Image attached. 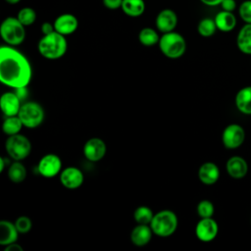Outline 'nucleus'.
<instances>
[{"mask_svg":"<svg viewBox=\"0 0 251 251\" xmlns=\"http://www.w3.org/2000/svg\"><path fill=\"white\" fill-rule=\"evenodd\" d=\"M32 77L28 59L13 46L0 47V80L13 89L27 86Z\"/></svg>","mask_w":251,"mask_h":251,"instance_id":"1","label":"nucleus"},{"mask_svg":"<svg viewBox=\"0 0 251 251\" xmlns=\"http://www.w3.org/2000/svg\"><path fill=\"white\" fill-rule=\"evenodd\" d=\"M39 54L47 60H58L62 58L68 50V41L66 36L56 30L42 35L37 43Z\"/></svg>","mask_w":251,"mask_h":251,"instance_id":"2","label":"nucleus"},{"mask_svg":"<svg viewBox=\"0 0 251 251\" xmlns=\"http://www.w3.org/2000/svg\"><path fill=\"white\" fill-rule=\"evenodd\" d=\"M149 226L155 235L159 237H170L177 228L178 219L174 211L165 209L154 214Z\"/></svg>","mask_w":251,"mask_h":251,"instance_id":"3","label":"nucleus"},{"mask_svg":"<svg viewBox=\"0 0 251 251\" xmlns=\"http://www.w3.org/2000/svg\"><path fill=\"white\" fill-rule=\"evenodd\" d=\"M25 26L18 20L17 17H7L0 25V36L9 46H19L25 39Z\"/></svg>","mask_w":251,"mask_h":251,"instance_id":"4","label":"nucleus"},{"mask_svg":"<svg viewBox=\"0 0 251 251\" xmlns=\"http://www.w3.org/2000/svg\"><path fill=\"white\" fill-rule=\"evenodd\" d=\"M158 46L162 54L169 59H178L186 51L185 38L175 30L162 33Z\"/></svg>","mask_w":251,"mask_h":251,"instance_id":"5","label":"nucleus"},{"mask_svg":"<svg viewBox=\"0 0 251 251\" xmlns=\"http://www.w3.org/2000/svg\"><path fill=\"white\" fill-rule=\"evenodd\" d=\"M32 145L30 140L24 134L17 133L7 137L5 150L13 161H23L31 153Z\"/></svg>","mask_w":251,"mask_h":251,"instance_id":"6","label":"nucleus"},{"mask_svg":"<svg viewBox=\"0 0 251 251\" xmlns=\"http://www.w3.org/2000/svg\"><path fill=\"white\" fill-rule=\"evenodd\" d=\"M18 116L25 127L36 128L43 123L45 112L38 102L25 101L22 104Z\"/></svg>","mask_w":251,"mask_h":251,"instance_id":"7","label":"nucleus"},{"mask_svg":"<svg viewBox=\"0 0 251 251\" xmlns=\"http://www.w3.org/2000/svg\"><path fill=\"white\" fill-rule=\"evenodd\" d=\"M63 170L61 158L54 153L45 154L40 158L37 164V173L46 178H52L59 176Z\"/></svg>","mask_w":251,"mask_h":251,"instance_id":"8","label":"nucleus"},{"mask_svg":"<svg viewBox=\"0 0 251 251\" xmlns=\"http://www.w3.org/2000/svg\"><path fill=\"white\" fill-rule=\"evenodd\" d=\"M245 139V130L238 124L226 126L222 133V142L226 149H236L242 145Z\"/></svg>","mask_w":251,"mask_h":251,"instance_id":"9","label":"nucleus"},{"mask_svg":"<svg viewBox=\"0 0 251 251\" xmlns=\"http://www.w3.org/2000/svg\"><path fill=\"white\" fill-rule=\"evenodd\" d=\"M83 156L89 162L101 161L107 152V145L102 138L91 137L83 145Z\"/></svg>","mask_w":251,"mask_h":251,"instance_id":"10","label":"nucleus"},{"mask_svg":"<svg viewBox=\"0 0 251 251\" xmlns=\"http://www.w3.org/2000/svg\"><path fill=\"white\" fill-rule=\"evenodd\" d=\"M61 184L70 190L79 188L84 181V175L82 171L76 167L71 166L63 169L59 175Z\"/></svg>","mask_w":251,"mask_h":251,"instance_id":"11","label":"nucleus"},{"mask_svg":"<svg viewBox=\"0 0 251 251\" xmlns=\"http://www.w3.org/2000/svg\"><path fill=\"white\" fill-rule=\"evenodd\" d=\"M219 232L218 223L211 218H201L195 226V235L202 242L213 241Z\"/></svg>","mask_w":251,"mask_h":251,"instance_id":"12","label":"nucleus"},{"mask_svg":"<svg viewBox=\"0 0 251 251\" xmlns=\"http://www.w3.org/2000/svg\"><path fill=\"white\" fill-rule=\"evenodd\" d=\"M177 15L170 8L161 10L155 18V26L161 33H166L175 30L177 25Z\"/></svg>","mask_w":251,"mask_h":251,"instance_id":"13","label":"nucleus"},{"mask_svg":"<svg viewBox=\"0 0 251 251\" xmlns=\"http://www.w3.org/2000/svg\"><path fill=\"white\" fill-rule=\"evenodd\" d=\"M55 30L65 36L71 35L78 28L77 18L71 13H63L59 15L53 22Z\"/></svg>","mask_w":251,"mask_h":251,"instance_id":"14","label":"nucleus"},{"mask_svg":"<svg viewBox=\"0 0 251 251\" xmlns=\"http://www.w3.org/2000/svg\"><path fill=\"white\" fill-rule=\"evenodd\" d=\"M23 102L17 96L15 91L4 92L0 97V108L5 117L17 116Z\"/></svg>","mask_w":251,"mask_h":251,"instance_id":"15","label":"nucleus"},{"mask_svg":"<svg viewBox=\"0 0 251 251\" xmlns=\"http://www.w3.org/2000/svg\"><path fill=\"white\" fill-rule=\"evenodd\" d=\"M226 170L227 175L235 179L244 177L248 173V164L246 160L241 156L230 157L226 164Z\"/></svg>","mask_w":251,"mask_h":251,"instance_id":"16","label":"nucleus"},{"mask_svg":"<svg viewBox=\"0 0 251 251\" xmlns=\"http://www.w3.org/2000/svg\"><path fill=\"white\" fill-rule=\"evenodd\" d=\"M152 228L149 225L137 224L130 231L129 238L131 243L137 247H143L147 245L153 236Z\"/></svg>","mask_w":251,"mask_h":251,"instance_id":"17","label":"nucleus"},{"mask_svg":"<svg viewBox=\"0 0 251 251\" xmlns=\"http://www.w3.org/2000/svg\"><path fill=\"white\" fill-rule=\"evenodd\" d=\"M198 178L206 185L216 183L220 178V169L213 162H205L198 169Z\"/></svg>","mask_w":251,"mask_h":251,"instance_id":"18","label":"nucleus"},{"mask_svg":"<svg viewBox=\"0 0 251 251\" xmlns=\"http://www.w3.org/2000/svg\"><path fill=\"white\" fill-rule=\"evenodd\" d=\"M20 232L18 231L15 223L7 220L0 221V245L7 246L17 242Z\"/></svg>","mask_w":251,"mask_h":251,"instance_id":"19","label":"nucleus"},{"mask_svg":"<svg viewBox=\"0 0 251 251\" xmlns=\"http://www.w3.org/2000/svg\"><path fill=\"white\" fill-rule=\"evenodd\" d=\"M234 103L236 109L244 114L251 115V85L239 89L235 95Z\"/></svg>","mask_w":251,"mask_h":251,"instance_id":"20","label":"nucleus"},{"mask_svg":"<svg viewBox=\"0 0 251 251\" xmlns=\"http://www.w3.org/2000/svg\"><path fill=\"white\" fill-rule=\"evenodd\" d=\"M215 23L217 25L218 30L223 31V32H229L231 31L235 25H236V17L232 12L228 11H224L222 10L219 12L215 18Z\"/></svg>","mask_w":251,"mask_h":251,"instance_id":"21","label":"nucleus"},{"mask_svg":"<svg viewBox=\"0 0 251 251\" xmlns=\"http://www.w3.org/2000/svg\"><path fill=\"white\" fill-rule=\"evenodd\" d=\"M238 50L246 55H251V24H245L236 36Z\"/></svg>","mask_w":251,"mask_h":251,"instance_id":"22","label":"nucleus"},{"mask_svg":"<svg viewBox=\"0 0 251 251\" xmlns=\"http://www.w3.org/2000/svg\"><path fill=\"white\" fill-rule=\"evenodd\" d=\"M121 9L127 17L138 18L144 14L146 5L144 0H123Z\"/></svg>","mask_w":251,"mask_h":251,"instance_id":"23","label":"nucleus"},{"mask_svg":"<svg viewBox=\"0 0 251 251\" xmlns=\"http://www.w3.org/2000/svg\"><path fill=\"white\" fill-rule=\"evenodd\" d=\"M138 41L140 42V44H142L143 46L146 47H151L154 46L156 44L159 43L160 40V35L158 33L157 28H153V27H149V26H145L143 28H141L138 32Z\"/></svg>","mask_w":251,"mask_h":251,"instance_id":"24","label":"nucleus"},{"mask_svg":"<svg viewBox=\"0 0 251 251\" xmlns=\"http://www.w3.org/2000/svg\"><path fill=\"white\" fill-rule=\"evenodd\" d=\"M27 172L22 161H14L8 168L7 176L14 183H21L26 177Z\"/></svg>","mask_w":251,"mask_h":251,"instance_id":"25","label":"nucleus"},{"mask_svg":"<svg viewBox=\"0 0 251 251\" xmlns=\"http://www.w3.org/2000/svg\"><path fill=\"white\" fill-rule=\"evenodd\" d=\"M23 127L25 126L18 115L6 117L2 124V130L8 136L20 133Z\"/></svg>","mask_w":251,"mask_h":251,"instance_id":"26","label":"nucleus"},{"mask_svg":"<svg viewBox=\"0 0 251 251\" xmlns=\"http://www.w3.org/2000/svg\"><path fill=\"white\" fill-rule=\"evenodd\" d=\"M154 217V213L151 208L148 206H138L133 212V219L136 224L140 225H150L152 219Z\"/></svg>","mask_w":251,"mask_h":251,"instance_id":"27","label":"nucleus"},{"mask_svg":"<svg viewBox=\"0 0 251 251\" xmlns=\"http://www.w3.org/2000/svg\"><path fill=\"white\" fill-rule=\"evenodd\" d=\"M217 29L215 20L212 18H203L197 25V31L202 37H211Z\"/></svg>","mask_w":251,"mask_h":251,"instance_id":"28","label":"nucleus"},{"mask_svg":"<svg viewBox=\"0 0 251 251\" xmlns=\"http://www.w3.org/2000/svg\"><path fill=\"white\" fill-rule=\"evenodd\" d=\"M16 17L25 26H29L35 23L37 15L33 8L26 6L20 9Z\"/></svg>","mask_w":251,"mask_h":251,"instance_id":"29","label":"nucleus"},{"mask_svg":"<svg viewBox=\"0 0 251 251\" xmlns=\"http://www.w3.org/2000/svg\"><path fill=\"white\" fill-rule=\"evenodd\" d=\"M196 212L200 218H211V217H213L214 212H215L214 204L210 200H207V199L201 200L197 204Z\"/></svg>","mask_w":251,"mask_h":251,"instance_id":"30","label":"nucleus"},{"mask_svg":"<svg viewBox=\"0 0 251 251\" xmlns=\"http://www.w3.org/2000/svg\"><path fill=\"white\" fill-rule=\"evenodd\" d=\"M14 223L18 231L22 234L27 233L32 228V221L27 216H20Z\"/></svg>","mask_w":251,"mask_h":251,"instance_id":"31","label":"nucleus"},{"mask_svg":"<svg viewBox=\"0 0 251 251\" xmlns=\"http://www.w3.org/2000/svg\"><path fill=\"white\" fill-rule=\"evenodd\" d=\"M238 14L245 24H251V0H245L240 4Z\"/></svg>","mask_w":251,"mask_h":251,"instance_id":"32","label":"nucleus"},{"mask_svg":"<svg viewBox=\"0 0 251 251\" xmlns=\"http://www.w3.org/2000/svg\"><path fill=\"white\" fill-rule=\"evenodd\" d=\"M123 0H102V4L109 10L121 9Z\"/></svg>","mask_w":251,"mask_h":251,"instance_id":"33","label":"nucleus"},{"mask_svg":"<svg viewBox=\"0 0 251 251\" xmlns=\"http://www.w3.org/2000/svg\"><path fill=\"white\" fill-rule=\"evenodd\" d=\"M220 6L224 11L233 12L236 8V0H223Z\"/></svg>","mask_w":251,"mask_h":251,"instance_id":"34","label":"nucleus"},{"mask_svg":"<svg viewBox=\"0 0 251 251\" xmlns=\"http://www.w3.org/2000/svg\"><path fill=\"white\" fill-rule=\"evenodd\" d=\"M15 93L17 94V96L20 98V100L24 103L25 102L27 96H28V90H27V87L26 86H24V87H19V88H16L14 89Z\"/></svg>","mask_w":251,"mask_h":251,"instance_id":"35","label":"nucleus"},{"mask_svg":"<svg viewBox=\"0 0 251 251\" xmlns=\"http://www.w3.org/2000/svg\"><path fill=\"white\" fill-rule=\"evenodd\" d=\"M42 35H46L49 34L53 31H55V27H54V24L53 23H49V22H44L42 23L41 26H40Z\"/></svg>","mask_w":251,"mask_h":251,"instance_id":"36","label":"nucleus"},{"mask_svg":"<svg viewBox=\"0 0 251 251\" xmlns=\"http://www.w3.org/2000/svg\"><path fill=\"white\" fill-rule=\"evenodd\" d=\"M5 251H24V250L20 244H18L17 242H14L5 246Z\"/></svg>","mask_w":251,"mask_h":251,"instance_id":"37","label":"nucleus"},{"mask_svg":"<svg viewBox=\"0 0 251 251\" xmlns=\"http://www.w3.org/2000/svg\"><path fill=\"white\" fill-rule=\"evenodd\" d=\"M223 0H200V2L206 6L209 7H215V6H219L222 3Z\"/></svg>","mask_w":251,"mask_h":251,"instance_id":"38","label":"nucleus"},{"mask_svg":"<svg viewBox=\"0 0 251 251\" xmlns=\"http://www.w3.org/2000/svg\"><path fill=\"white\" fill-rule=\"evenodd\" d=\"M5 168V160L3 158H0V173L4 171Z\"/></svg>","mask_w":251,"mask_h":251,"instance_id":"39","label":"nucleus"},{"mask_svg":"<svg viewBox=\"0 0 251 251\" xmlns=\"http://www.w3.org/2000/svg\"><path fill=\"white\" fill-rule=\"evenodd\" d=\"M21 1H22V0H5V2L8 3V4H10V5H16V4L20 3Z\"/></svg>","mask_w":251,"mask_h":251,"instance_id":"40","label":"nucleus"},{"mask_svg":"<svg viewBox=\"0 0 251 251\" xmlns=\"http://www.w3.org/2000/svg\"><path fill=\"white\" fill-rule=\"evenodd\" d=\"M250 223H251V217H250Z\"/></svg>","mask_w":251,"mask_h":251,"instance_id":"41","label":"nucleus"}]
</instances>
